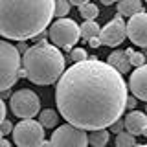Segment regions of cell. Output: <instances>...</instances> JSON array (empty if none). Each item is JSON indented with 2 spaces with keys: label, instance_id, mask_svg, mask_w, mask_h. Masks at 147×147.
Returning a JSON list of instances; mask_svg holds the SVG:
<instances>
[{
  "label": "cell",
  "instance_id": "cell-1",
  "mask_svg": "<svg viewBox=\"0 0 147 147\" xmlns=\"http://www.w3.org/2000/svg\"><path fill=\"white\" fill-rule=\"evenodd\" d=\"M127 90L121 74L92 55L63 72L55 88V103L59 114L74 127L98 131L121 118Z\"/></svg>",
  "mask_w": 147,
  "mask_h": 147
},
{
  "label": "cell",
  "instance_id": "cell-9",
  "mask_svg": "<svg viewBox=\"0 0 147 147\" xmlns=\"http://www.w3.org/2000/svg\"><path fill=\"white\" fill-rule=\"evenodd\" d=\"M99 39H101V44L110 46V48H116V46H119L127 39V22H123L121 15L116 13V17L112 20L101 28Z\"/></svg>",
  "mask_w": 147,
  "mask_h": 147
},
{
  "label": "cell",
  "instance_id": "cell-15",
  "mask_svg": "<svg viewBox=\"0 0 147 147\" xmlns=\"http://www.w3.org/2000/svg\"><path fill=\"white\" fill-rule=\"evenodd\" d=\"M39 123L44 129H53V127H57V123H59V114L55 112L53 109H44V110L39 112Z\"/></svg>",
  "mask_w": 147,
  "mask_h": 147
},
{
  "label": "cell",
  "instance_id": "cell-24",
  "mask_svg": "<svg viewBox=\"0 0 147 147\" xmlns=\"http://www.w3.org/2000/svg\"><path fill=\"white\" fill-rule=\"evenodd\" d=\"M0 131H2L4 134H11V132H13V125H11V121H9V119H4V121L0 123Z\"/></svg>",
  "mask_w": 147,
  "mask_h": 147
},
{
  "label": "cell",
  "instance_id": "cell-20",
  "mask_svg": "<svg viewBox=\"0 0 147 147\" xmlns=\"http://www.w3.org/2000/svg\"><path fill=\"white\" fill-rule=\"evenodd\" d=\"M127 57H129V63H131V66H142V64H145V55L142 52H134L132 48H127L125 50Z\"/></svg>",
  "mask_w": 147,
  "mask_h": 147
},
{
  "label": "cell",
  "instance_id": "cell-2",
  "mask_svg": "<svg viewBox=\"0 0 147 147\" xmlns=\"http://www.w3.org/2000/svg\"><path fill=\"white\" fill-rule=\"evenodd\" d=\"M55 0H0V35L28 40L42 33L53 18Z\"/></svg>",
  "mask_w": 147,
  "mask_h": 147
},
{
  "label": "cell",
  "instance_id": "cell-25",
  "mask_svg": "<svg viewBox=\"0 0 147 147\" xmlns=\"http://www.w3.org/2000/svg\"><path fill=\"white\" fill-rule=\"evenodd\" d=\"M136 103H138V99L134 98V96H127V101H125V109H129V110H134Z\"/></svg>",
  "mask_w": 147,
  "mask_h": 147
},
{
  "label": "cell",
  "instance_id": "cell-32",
  "mask_svg": "<svg viewBox=\"0 0 147 147\" xmlns=\"http://www.w3.org/2000/svg\"><path fill=\"white\" fill-rule=\"evenodd\" d=\"M142 136H147V127L144 129V132H142Z\"/></svg>",
  "mask_w": 147,
  "mask_h": 147
},
{
  "label": "cell",
  "instance_id": "cell-11",
  "mask_svg": "<svg viewBox=\"0 0 147 147\" xmlns=\"http://www.w3.org/2000/svg\"><path fill=\"white\" fill-rule=\"evenodd\" d=\"M129 90L132 92L136 99H142L147 103V63L138 66L129 77Z\"/></svg>",
  "mask_w": 147,
  "mask_h": 147
},
{
  "label": "cell",
  "instance_id": "cell-5",
  "mask_svg": "<svg viewBox=\"0 0 147 147\" xmlns=\"http://www.w3.org/2000/svg\"><path fill=\"white\" fill-rule=\"evenodd\" d=\"M48 37L53 46L63 50H72L74 44H77V40L81 39V28L76 20L63 17V18H57L50 26Z\"/></svg>",
  "mask_w": 147,
  "mask_h": 147
},
{
  "label": "cell",
  "instance_id": "cell-36",
  "mask_svg": "<svg viewBox=\"0 0 147 147\" xmlns=\"http://www.w3.org/2000/svg\"><path fill=\"white\" fill-rule=\"evenodd\" d=\"M145 2H147V0H145Z\"/></svg>",
  "mask_w": 147,
  "mask_h": 147
},
{
  "label": "cell",
  "instance_id": "cell-35",
  "mask_svg": "<svg viewBox=\"0 0 147 147\" xmlns=\"http://www.w3.org/2000/svg\"><path fill=\"white\" fill-rule=\"evenodd\" d=\"M145 114H147V103H145Z\"/></svg>",
  "mask_w": 147,
  "mask_h": 147
},
{
  "label": "cell",
  "instance_id": "cell-14",
  "mask_svg": "<svg viewBox=\"0 0 147 147\" xmlns=\"http://www.w3.org/2000/svg\"><path fill=\"white\" fill-rule=\"evenodd\" d=\"M140 11H144L142 0H118V13L121 17H132Z\"/></svg>",
  "mask_w": 147,
  "mask_h": 147
},
{
  "label": "cell",
  "instance_id": "cell-33",
  "mask_svg": "<svg viewBox=\"0 0 147 147\" xmlns=\"http://www.w3.org/2000/svg\"><path fill=\"white\" fill-rule=\"evenodd\" d=\"M2 138H4V132H2V131H0V140H2Z\"/></svg>",
  "mask_w": 147,
  "mask_h": 147
},
{
  "label": "cell",
  "instance_id": "cell-21",
  "mask_svg": "<svg viewBox=\"0 0 147 147\" xmlns=\"http://www.w3.org/2000/svg\"><path fill=\"white\" fill-rule=\"evenodd\" d=\"M70 6H72V4L68 2V0H55L53 17H59V18H63L64 15H68V11H70Z\"/></svg>",
  "mask_w": 147,
  "mask_h": 147
},
{
  "label": "cell",
  "instance_id": "cell-17",
  "mask_svg": "<svg viewBox=\"0 0 147 147\" xmlns=\"http://www.w3.org/2000/svg\"><path fill=\"white\" fill-rule=\"evenodd\" d=\"M81 28V37L85 40H88V39H92V37H99V24L96 20H85L83 22V26H79Z\"/></svg>",
  "mask_w": 147,
  "mask_h": 147
},
{
  "label": "cell",
  "instance_id": "cell-19",
  "mask_svg": "<svg viewBox=\"0 0 147 147\" xmlns=\"http://www.w3.org/2000/svg\"><path fill=\"white\" fill-rule=\"evenodd\" d=\"M136 145V136L131 134L129 131H121L116 134V147H134Z\"/></svg>",
  "mask_w": 147,
  "mask_h": 147
},
{
  "label": "cell",
  "instance_id": "cell-13",
  "mask_svg": "<svg viewBox=\"0 0 147 147\" xmlns=\"http://www.w3.org/2000/svg\"><path fill=\"white\" fill-rule=\"evenodd\" d=\"M107 63L114 70H118L119 74H129V70H131V63H129V57H127L125 50H114V52L109 55Z\"/></svg>",
  "mask_w": 147,
  "mask_h": 147
},
{
  "label": "cell",
  "instance_id": "cell-7",
  "mask_svg": "<svg viewBox=\"0 0 147 147\" xmlns=\"http://www.w3.org/2000/svg\"><path fill=\"white\" fill-rule=\"evenodd\" d=\"M9 107L17 118L30 119L35 118L40 112V99L33 90L30 88H20L9 98Z\"/></svg>",
  "mask_w": 147,
  "mask_h": 147
},
{
  "label": "cell",
  "instance_id": "cell-22",
  "mask_svg": "<svg viewBox=\"0 0 147 147\" xmlns=\"http://www.w3.org/2000/svg\"><path fill=\"white\" fill-rule=\"evenodd\" d=\"M70 59H72V63H81V61H85V59H86L85 48H72V50H70Z\"/></svg>",
  "mask_w": 147,
  "mask_h": 147
},
{
  "label": "cell",
  "instance_id": "cell-18",
  "mask_svg": "<svg viewBox=\"0 0 147 147\" xmlns=\"http://www.w3.org/2000/svg\"><path fill=\"white\" fill-rule=\"evenodd\" d=\"M79 15L85 18V20H96L99 15V9L96 4H92V2H86V4H83V6H79Z\"/></svg>",
  "mask_w": 147,
  "mask_h": 147
},
{
  "label": "cell",
  "instance_id": "cell-30",
  "mask_svg": "<svg viewBox=\"0 0 147 147\" xmlns=\"http://www.w3.org/2000/svg\"><path fill=\"white\" fill-rule=\"evenodd\" d=\"M0 147H11V142H7V140H0Z\"/></svg>",
  "mask_w": 147,
  "mask_h": 147
},
{
  "label": "cell",
  "instance_id": "cell-27",
  "mask_svg": "<svg viewBox=\"0 0 147 147\" xmlns=\"http://www.w3.org/2000/svg\"><path fill=\"white\" fill-rule=\"evenodd\" d=\"M6 119V103H4V99L0 98V123Z\"/></svg>",
  "mask_w": 147,
  "mask_h": 147
},
{
  "label": "cell",
  "instance_id": "cell-16",
  "mask_svg": "<svg viewBox=\"0 0 147 147\" xmlns=\"http://www.w3.org/2000/svg\"><path fill=\"white\" fill-rule=\"evenodd\" d=\"M110 140V132L105 129H98V131H92L88 134V144L92 147H105Z\"/></svg>",
  "mask_w": 147,
  "mask_h": 147
},
{
  "label": "cell",
  "instance_id": "cell-10",
  "mask_svg": "<svg viewBox=\"0 0 147 147\" xmlns=\"http://www.w3.org/2000/svg\"><path fill=\"white\" fill-rule=\"evenodd\" d=\"M127 37L131 39L132 44L147 48V13L140 11L136 15L129 17L127 22Z\"/></svg>",
  "mask_w": 147,
  "mask_h": 147
},
{
  "label": "cell",
  "instance_id": "cell-12",
  "mask_svg": "<svg viewBox=\"0 0 147 147\" xmlns=\"http://www.w3.org/2000/svg\"><path fill=\"white\" fill-rule=\"evenodd\" d=\"M123 123H125V131L138 136V134H142L144 129L147 127V114L140 112V110H131V112L123 118Z\"/></svg>",
  "mask_w": 147,
  "mask_h": 147
},
{
  "label": "cell",
  "instance_id": "cell-6",
  "mask_svg": "<svg viewBox=\"0 0 147 147\" xmlns=\"http://www.w3.org/2000/svg\"><path fill=\"white\" fill-rule=\"evenodd\" d=\"M11 134L17 147H40L44 142V127L33 118H30L17 123Z\"/></svg>",
  "mask_w": 147,
  "mask_h": 147
},
{
  "label": "cell",
  "instance_id": "cell-31",
  "mask_svg": "<svg viewBox=\"0 0 147 147\" xmlns=\"http://www.w3.org/2000/svg\"><path fill=\"white\" fill-rule=\"evenodd\" d=\"M40 147H52V144H50V142H46V140H44L42 144H40Z\"/></svg>",
  "mask_w": 147,
  "mask_h": 147
},
{
  "label": "cell",
  "instance_id": "cell-34",
  "mask_svg": "<svg viewBox=\"0 0 147 147\" xmlns=\"http://www.w3.org/2000/svg\"><path fill=\"white\" fill-rule=\"evenodd\" d=\"M134 147H147V144H145V145H138V144H136V145H134Z\"/></svg>",
  "mask_w": 147,
  "mask_h": 147
},
{
  "label": "cell",
  "instance_id": "cell-23",
  "mask_svg": "<svg viewBox=\"0 0 147 147\" xmlns=\"http://www.w3.org/2000/svg\"><path fill=\"white\" fill-rule=\"evenodd\" d=\"M123 129H125V123H123V119H116V121L112 123V125H110V132H121Z\"/></svg>",
  "mask_w": 147,
  "mask_h": 147
},
{
  "label": "cell",
  "instance_id": "cell-28",
  "mask_svg": "<svg viewBox=\"0 0 147 147\" xmlns=\"http://www.w3.org/2000/svg\"><path fill=\"white\" fill-rule=\"evenodd\" d=\"M68 2H70V4H74V6H77V7H79V6H83V4L90 2V0H68Z\"/></svg>",
  "mask_w": 147,
  "mask_h": 147
},
{
  "label": "cell",
  "instance_id": "cell-26",
  "mask_svg": "<svg viewBox=\"0 0 147 147\" xmlns=\"http://www.w3.org/2000/svg\"><path fill=\"white\" fill-rule=\"evenodd\" d=\"M86 42H88L90 48H99V46H101V39H99V37H92V39L86 40Z\"/></svg>",
  "mask_w": 147,
  "mask_h": 147
},
{
  "label": "cell",
  "instance_id": "cell-4",
  "mask_svg": "<svg viewBox=\"0 0 147 147\" xmlns=\"http://www.w3.org/2000/svg\"><path fill=\"white\" fill-rule=\"evenodd\" d=\"M22 55L15 44L0 40V92H7L18 81Z\"/></svg>",
  "mask_w": 147,
  "mask_h": 147
},
{
  "label": "cell",
  "instance_id": "cell-29",
  "mask_svg": "<svg viewBox=\"0 0 147 147\" xmlns=\"http://www.w3.org/2000/svg\"><path fill=\"white\" fill-rule=\"evenodd\" d=\"M101 4H103V6H112L114 2H118V0H99Z\"/></svg>",
  "mask_w": 147,
  "mask_h": 147
},
{
  "label": "cell",
  "instance_id": "cell-3",
  "mask_svg": "<svg viewBox=\"0 0 147 147\" xmlns=\"http://www.w3.org/2000/svg\"><path fill=\"white\" fill-rule=\"evenodd\" d=\"M64 55L53 44H33L22 53V68L26 70V79L33 85H53L64 72Z\"/></svg>",
  "mask_w": 147,
  "mask_h": 147
},
{
  "label": "cell",
  "instance_id": "cell-8",
  "mask_svg": "<svg viewBox=\"0 0 147 147\" xmlns=\"http://www.w3.org/2000/svg\"><path fill=\"white\" fill-rule=\"evenodd\" d=\"M50 144H52V147H86L88 134L83 129L74 127L72 123H64L59 129H55Z\"/></svg>",
  "mask_w": 147,
  "mask_h": 147
}]
</instances>
